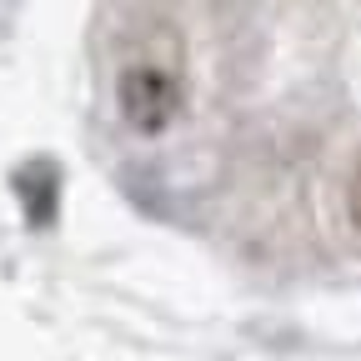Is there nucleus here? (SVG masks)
<instances>
[{
    "label": "nucleus",
    "instance_id": "2",
    "mask_svg": "<svg viewBox=\"0 0 361 361\" xmlns=\"http://www.w3.org/2000/svg\"><path fill=\"white\" fill-rule=\"evenodd\" d=\"M16 191L25 201V216L30 226H51L56 221V201H61V171L51 161H30L20 176H16Z\"/></svg>",
    "mask_w": 361,
    "mask_h": 361
},
{
    "label": "nucleus",
    "instance_id": "1",
    "mask_svg": "<svg viewBox=\"0 0 361 361\" xmlns=\"http://www.w3.org/2000/svg\"><path fill=\"white\" fill-rule=\"evenodd\" d=\"M116 101H121V121L141 135H156L176 121L180 111V85L176 75L156 71V66H130L116 85Z\"/></svg>",
    "mask_w": 361,
    "mask_h": 361
},
{
    "label": "nucleus",
    "instance_id": "3",
    "mask_svg": "<svg viewBox=\"0 0 361 361\" xmlns=\"http://www.w3.org/2000/svg\"><path fill=\"white\" fill-rule=\"evenodd\" d=\"M346 206H351V221L361 226V171L351 176V191H346Z\"/></svg>",
    "mask_w": 361,
    "mask_h": 361
}]
</instances>
